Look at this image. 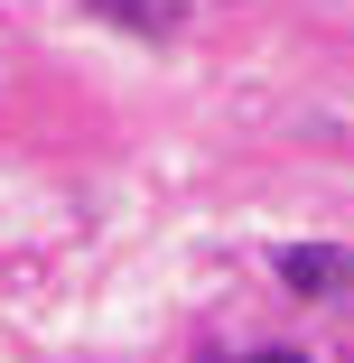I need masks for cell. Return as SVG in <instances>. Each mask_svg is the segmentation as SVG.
Masks as SVG:
<instances>
[{
	"label": "cell",
	"instance_id": "6da1fadb",
	"mask_svg": "<svg viewBox=\"0 0 354 363\" xmlns=\"http://www.w3.org/2000/svg\"><path fill=\"white\" fill-rule=\"evenodd\" d=\"M280 279L299 289V298H354V252H336V242H289L280 252Z\"/></svg>",
	"mask_w": 354,
	"mask_h": 363
},
{
	"label": "cell",
	"instance_id": "7a4b0ae2",
	"mask_svg": "<svg viewBox=\"0 0 354 363\" xmlns=\"http://www.w3.org/2000/svg\"><path fill=\"white\" fill-rule=\"evenodd\" d=\"M94 19H121V28H140V38H177L187 28V10L177 0H84Z\"/></svg>",
	"mask_w": 354,
	"mask_h": 363
},
{
	"label": "cell",
	"instance_id": "3957f363",
	"mask_svg": "<svg viewBox=\"0 0 354 363\" xmlns=\"http://www.w3.org/2000/svg\"><path fill=\"white\" fill-rule=\"evenodd\" d=\"M233 363H308V354H280V345H270V354H233Z\"/></svg>",
	"mask_w": 354,
	"mask_h": 363
}]
</instances>
